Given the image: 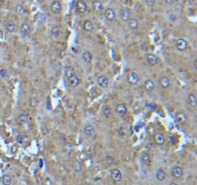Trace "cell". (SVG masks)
Wrapping results in <instances>:
<instances>
[{
    "label": "cell",
    "mask_w": 197,
    "mask_h": 185,
    "mask_svg": "<svg viewBox=\"0 0 197 185\" xmlns=\"http://www.w3.org/2000/svg\"><path fill=\"white\" fill-rule=\"evenodd\" d=\"M126 80H127V83H128L129 85H131V86H135V85H137L138 82H140V76H138V74L136 71H130L128 74H127Z\"/></svg>",
    "instance_id": "1"
},
{
    "label": "cell",
    "mask_w": 197,
    "mask_h": 185,
    "mask_svg": "<svg viewBox=\"0 0 197 185\" xmlns=\"http://www.w3.org/2000/svg\"><path fill=\"white\" fill-rule=\"evenodd\" d=\"M171 175L173 177H175L177 179L182 178L184 176V170L180 167V166H174L171 169Z\"/></svg>",
    "instance_id": "2"
},
{
    "label": "cell",
    "mask_w": 197,
    "mask_h": 185,
    "mask_svg": "<svg viewBox=\"0 0 197 185\" xmlns=\"http://www.w3.org/2000/svg\"><path fill=\"white\" fill-rule=\"evenodd\" d=\"M31 31H32V27H31V25L28 22H23L20 26V29H19V32H20V34L24 37L30 35Z\"/></svg>",
    "instance_id": "3"
},
{
    "label": "cell",
    "mask_w": 197,
    "mask_h": 185,
    "mask_svg": "<svg viewBox=\"0 0 197 185\" xmlns=\"http://www.w3.org/2000/svg\"><path fill=\"white\" fill-rule=\"evenodd\" d=\"M145 60H146V62H147V64L150 66H156V65H158V63H159V58L153 53L146 54Z\"/></svg>",
    "instance_id": "4"
},
{
    "label": "cell",
    "mask_w": 197,
    "mask_h": 185,
    "mask_svg": "<svg viewBox=\"0 0 197 185\" xmlns=\"http://www.w3.org/2000/svg\"><path fill=\"white\" fill-rule=\"evenodd\" d=\"M176 47L180 51H185L188 47V42L183 38H180L176 41Z\"/></svg>",
    "instance_id": "5"
},
{
    "label": "cell",
    "mask_w": 197,
    "mask_h": 185,
    "mask_svg": "<svg viewBox=\"0 0 197 185\" xmlns=\"http://www.w3.org/2000/svg\"><path fill=\"white\" fill-rule=\"evenodd\" d=\"M131 11L129 9H123L119 13V18L121 19L123 22H128L131 18Z\"/></svg>",
    "instance_id": "6"
},
{
    "label": "cell",
    "mask_w": 197,
    "mask_h": 185,
    "mask_svg": "<svg viewBox=\"0 0 197 185\" xmlns=\"http://www.w3.org/2000/svg\"><path fill=\"white\" fill-rule=\"evenodd\" d=\"M67 83H68V86L71 87V88L77 87L79 85V83H80V79H79L78 75H77L76 73H75V74H73L70 77H68V78H67Z\"/></svg>",
    "instance_id": "7"
},
{
    "label": "cell",
    "mask_w": 197,
    "mask_h": 185,
    "mask_svg": "<svg viewBox=\"0 0 197 185\" xmlns=\"http://www.w3.org/2000/svg\"><path fill=\"white\" fill-rule=\"evenodd\" d=\"M155 83L152 79H146L143 83V89L147 92H152L154 90H155Z\"/></svg>",
    "instance_id": "8"
},
{
    "label": "cell",
    "mask_w": 197,
    "mask_h": 185,
    "mask_svg": "<svg viewBox=\"0 0 197 185\" xmlns=\"http://www.w3.org/2000/svg\"><path fill=\"white\" fill-rule=\"evenodd\" d=\"M115 112L119 116L120 118L125 117V115L127 114V106L124 103H119L118 105L115 108Z\"/></svg>",
    "instance_id": "9"
},
{
    "label": "cell",
    "mask_w": 197,
    "mask_h": 185,
    "mask_svg": "<svg viewBox=\"0 0 197 185\" xmlns=\"http://www.w3.org/2000/svg\"><path fill=\"white\" fill-rule=\"evenodd\" d=\"M110 176H111V178L113 179L114 181H120L121 178H122V173H121V172L119 171L118 169L111 170Z\"/></svg>",
    "instance_id": "10"
},
{
    "label": "cell",
    "mask_w": 197,
    "mask_h": 185,
    "mask_svg": "<svg viewBox=\"0 0 197 185\" xmlns=\"http://www.w3.org/2000/svg\"><path fill=\"white\" fill-rule=\"evenodd\" d=\"M159 85L160 87L163 89H168L171 85L170 79H169L167 76H162L159 79Z\"/></svg>",
    "instance_id": "11"
},
{
    "label": "cell",
    "mask_w": 197,
    "mask_h": 185,
    "mask_svg": "<svg viewBox=\"0 0 197 185\" xmlns=\"http://www.w3.org/2000/svg\"><path fill=\"white\" fill-rule=\"evenodd\" d=\"M175 119L177 122L181 123V125H184V123H186L188 122V116L185 112H178V113H176Z\"/></svg>",
    "instance_id": "12"
},
{
    "label": "cell",
    "mask_w": 197,
    "mask_h": 185,
    "mask_svg": "<svg viewBox=\"0 0 197 185\" xmlns=\"http://www.w3.org/2000/svg\"><path fill=\"white\" fill-rule=\"evenodd\" d=\"M84 132L88 137H92V136H94L95 135L96 129L92 125H85V127H84Z\"/></svg>",
    "instance_id": "13"
},
{
    "label": "cell",
    "mask_w": 197,
    "mask_h": 185,
    "mask_svg": "<svg viewBox=\"0 0 197 185\" xmlns=\"http://www.w3.org/2000/svg\"><path fill=\"white\" fill-rule=\"evenodd\" d=\"M50 10H51L52 13H54V14H59L60 12L62 11V4H61V2L58 1V0L53 1L51 3V5H50Z\"/></svg>",
    "instance_id": "14"
},
{
    "label": "cell",
    "mask_w": 197,
    "mask_h": 185,
    "mask_svg": "<svg viewBox=\"0 0 197 185\" xmlns=\"http://www.w3.org/2000/svg\"><path fill=\"white\" fill-rule=\"evenodd\" d=\"M88 9V6H87V3L83 1V0H79L78 2H77L76 4V10L78 13L80 14H84L85 12L87 11Z\"/></svg>",
    "instance_id": "15"
},
{
    "label": "cell",
    "mask_w": 197,
    "mask_h": 185,
    "mask_svg": "<svg viewBox=\"0 0 197 185\" xmlns=\"http://www.w3.org/2000/svg\"><path fill=\"white\" fill-rule=\"evenodd\" d=\"M97 84H98V86L101 88H107L108 86H109V78L105 75L99 76L97 79Z\"/></svg>",
    "instance_id": "16"
},
{
    "label": "cell",
    "mask_w": 197,
    "mask_h": 185,
    "mask_svg": "<svg viewBox=\"0 0 197 185\" xmlns=\"http://www.w3.org/2000/svg\"><path fill=\"white\" fill-rule=\"evenodd\" d=\"M141 161L145 166H148L149 167L152 163V157L148 152H143L142 153V155H141Z\"/></svg>",
    "instance_id": "17"
},
{
    "label": "cell",
    "mask_w": 197,
    "mask_h": 185,
    "mask_svg": "<svg viewBox=\"0 0 197 185\" xmlns=\"http://www.w3.org/2000/svg\"><path fill=\"white\" fill-rule=\"evenodd\" d=\"M188 103L193 108L197 107V96L195 94H190L188 95Z\"/></svg>",
    "instance_id": "18"
},
{
    "label": "cell",
    "mask_w": 197,
    "mask_h": 185,
    "mask_svg": "<svg viewBox=\"0 0 197 185\" xmlns=\"http://www.w3.org/2000/svg\"><path fill=\"white\" fill-rule=\"evenodd\" d=\"M128 26L131 30H138V27H140V21H138V19L137 18H130V20L128 21Z\"/></svg>",
    "instance_id": "19"
},
{
    "label": "cell",
    "mask_w": 197,
    "mask_h": 185,
    "mask_svg": "<svg viewBox=\"0 0 197 185\" xmlns=\"http://www.w3.org/2000/svg\"><path fill=\"white\" fill-rule=\"evenodd\" d=\"M105 17L109 21L114 20L115 19V12L113 9H111V8H108V9L105 11Z\"/></svg>",
    "instance_id": "20"
},
{
    "label": "cell",
    "mask_w": 197,
    "mask_h": 185,
    "mask_svg": "<svg viewBox=\"0 0 197 185\" xmlns=\"http://www.w3.org/2000/svg\"><path fill=\"white\" fill-rule=\"evenodd\" d=\"M5 28L8 33H14L17 31V24L14 21H8L5 24Z\"/></svg>",
    "instance_id": "21"
},
{
    "label": "cell",
    "mask_w": 197,
    "mask_h": 185,
    "mask_svg": "<svg viewBox=\"0 0 197 185\" xmlns=\"http://www.w3.org/2000/svg\"><path fill=\"white\" fill-rule=\"evenodd\" d=\"M18 122H19V123H20V125H29L30 119H29L28 115H27V114L22 113V114L19 115Z\"/></svg>",
    "instance_id": "22"
},
{
    "label": "cell",
    "mask_w": 197,
    "mask_h": 185,
    "mask_svg": "<svg viewBox=\"0 0 197 185\" xmlns=\"http://www.w3.org/2000/svg\"><path fill=\"white\" fill-rule=\"evenodd\" d=\"M154 139H155L156 144L159 145V146L164 145V142H165V137L164 136V134H162V133H160V132L155 134V136H154Z\"/></svg>",
    "instance_id": "23"
},
{
    "label": "cell",
    "mask_w": 197,
    "mask_h": 185,
    "mask_svg": "<svg viewBox=\"0 0 197 185\" xmlns=\"http://www.w3.org/2000/svg\"><path fill=\"white\" fill-rule=\"evenodd\" d=\"M155 176H156V179L158 181H163L165 179V176H167V175H165V172L164 171L163 169H158L156 173H155Z\"/></svg>",
    "instance_id": "24"
},
{
    "label": "cell",
    "mask_w": 197,
    "mask_h": 185,
    "mask_svg": "<svg viewBox=\"0 0 197 185\" xmlns=\"http://www.w3.org/2000/svg\"><path fill=\"white\" fill-rule=\"evenodd\" d=\"M82 60L86 64H91L92 61V55L90 51H84L82 54Z\"/></svg>",
    "instance_id": "25"
},
{
    "label": "cell",
    "mask_w": 197,
    "mask_h": 185,
    "mask_svg": "<svg viewBox=\"0 0 197 185\" xmlns=\"http://www.w3.org/2000/svg\"><path fill=\"white\" fill-rule=\"evenodd\" d=\"M84 29L87 32H92L94 30V24L91 20H85L84 22Z\"/></svg>",
    "instance_id": "26"
},
{
    "label": "cell",
    "mask_w": 197,
    "mask_h": 185,
    "mask_svg": "<svg viewBox=\"0 0 197 185\" xmlns=\"http://www.w3.org/2000/svg\"><path fill=\"white\" fill-rule=\"evenodd\" d=\"M92 9H93L95 12H101L103 10V5L101 1H99V0H94L93 2H92Z\"/></svg>",
    "instance_id": "27"
},
{
    "label": "cell",
    "mask_w": 197,
    "mask_h": 185,
    "mask_svg": "<svg viewBox=\"0 0 197 185\" xmlns=\"http://www.w3.org/2000/svg\"><path fill=\"white\" fill-rule=\"evenodd\" d=\"M102 114L106 119H109L112 117V115H113V110H112V108L109 106H104L102 109Z\"/></svg>",
    "instance_id": "28"
},
{
    "label": "cell",
    "mask_w": 197,
    "mask_h": 185,
    "mask_svg": "<svg viewBox=\"0 0 197 185\" xmlns=\"http://www.w3.org/2000/svg\"><path fill=\"white\" fill-rule=\"evenodd\" d=\"M73 74H75V71L72 66H67V67H64V75L67 78L70 77Z\"/></svg>",
    "instance_id": "29"
},
{
    "label": "cell",
    "mask_w": 197,
    "mask_h": 185,
    "mask_svg": "<svg viewBox=\"0 0 197 185\" xmlns=\"http://www.w3.org/2000/svg\"><path fill=\"white\" fill-rule=\"evenodd\" d=\"M17 142L18 143V144H20V145L26 146V144L28 143V138H27L25 135H23V134H17Z\"/></svg>",
    "instance_id": "30"
},
{
    "label": "cell",
    "mask_w": 197,
    "mask_h": 185,
    "mask_svg": "<svg viewBox=\"0 0 197 185\" xmlns=\"http://www.w3.org/2000/svg\"><path fill=\"white\" fill-rule=\"evenodd\" d=\"M51 34L54 38H59L61 35V29L59 26H53L51 29Z\"/></svg>",
    "instance_id": "31"
},
{
    "label": "cell",
    "mask_w": 197,
    "mask_h": 185,
    "mask_svg": "<svg viewBox=\"0 0 197 185\" xmlns=\"http://www.w3.org/2000/svg\"><path fill=\"white\" fill-rule=\"evenodd\" d=\"M12 176L10 175H5L2 177V183L3 185H11L12 184Z\"/></svg>",
    "instance_id": "32"
},
{
    "label": "cell",
    "mask_w": 197,
    "mask_h": 185,
    "mask_svg": "<svg viewBox=\"0 0 197 185\" xmlns=\"http://www.w3.org/2000/svg\"><path fill=\"white\" fill-rule=\"evenodd\" d=\"M72 168H73V170H74L75 172L79 173V172L82 171L83 166H82V163H81L80 161H75L74 163H73V165H72Z\"/></svg>",
    "instance_id": "33"
},
{
    "label": "cell",
    "mask_w": 197,
    "mask_h": 185,
    "mask_svg": "<svg viewBox=\"0 0 197 185\" xmlns=\"http://www.w3.org/2000/svg\"><path fill=\"white\" fill-rule=\"evenodd\" d=\"M105 162L108 166H112L114 164V157L113 155H110V154H108L105 157Z\"/></svg>",
    "instance_id": "34"
},
{
    "label": "cell",
    "mask_w": 197,
    "mask_h": 185,
    "mask_svg": "<svg viewBox=\"0 0 197 185\" xmlns=\"http://www.w3.org/2000/svg\"><path fill=\"white\" fill-rule=\"evenodd\" d=\"M15 11H17V13L19 14V15H24L26 13L25 7L23 6L22 4H18V5L15 7Z\"/></svg>",
    "instance_id": "35"
},
{
    "label": "cell",
    "mask_w": 197,
    "mask_h": 185,
    "mask_svg": "<svg viewBox=\"0 0 197 185\" xmlns=\"http://www.w3.org/2000/svg\"><path fill=\"white\" fill-rule=\"evenodd\" d=\"M29 104L31 107H36L38 104V99L37 98H35V96H33V98H30V101H29Z\"/></svg>",
    "instance_id": "36"
},
{
    "label": "cell",
    "mask_w": 197,
    "mask_h": 185,
    "mask_svg": "<svg viewBox=\"0 0 197 185\" xmlns=\"http://www.w3.org/2000/svg\"><path fill=\"white\" fill-rule=\"evenodd\" d=\"M8 75V71L6 68H1L0 69V77H2V78H5Z\"/></svg>",
    "instance_id": "37"
},
{
    "label": "cell",
    "mask_w": 197,
    "mask_h": 185,
    "mask_svg": "<svg viewBox=\"0 0 197 185\" xmlns=\"http://www.w3.org/2000/svg\"><path fill=\"white\" fill-rule=\"evenodd\" d=\"M155 3H156V0H145V4L148 7L154 6V5H155Z\"/></svg>",
    "instance_id": "38"
},
{
    "label": "cell",
    "mask_w": 197,
    "mask_h": 185,
    "mask_svg": "<svg viewBox=\"0 0 197 185\" xmlns=\"http://www.w3.org/2000/svg\"><path fill=\"white\" fill-rule=\"evenodd\" d=\"M164 1L167 5H172V4H174L176 2V0H164Z\"/></svg>",
    "instance_id": "39"
},
{
    "label": "cell",
    "mask_w": 197,
    "mask_h": 185,
    "mask_svg": "<svg viewBox=\"0 0 197 185\" xmlns=\"http://www.w3.org/2000/svg\"><path fill=\"white\" fill-rule=\"evenodd\" d=\"M169 18H170V20H175L176 19V17L174 15H170V17H169Z\"/></svg>",
    "instance_id": "40"
},
{
    "label": "cell",
    "mask_w": 197,
    "mask_h": 185,
    "mask_svg": "<svg viewBox=\"0 0 197 185\" xmlns=\"http://www.w3.org/2000/svg\"><path fill=\"white\" fill-rule=\"evenodd\" d=\"M193 68L196 71V69H197V60H194V62H193Z\"/></svg>",
    "instance_id": "41"
},
{
    "label": "cell",
    "mask_w": 197,
    "mask_h": 185,
    "mask_svg": "<svg viewBox=\"0 0 197 185\" xmlns=\"http://www.w3.org/2000/svg\"><path fill=\"white\" fill-rule=\"evenodd\" d=\"M169 185H178V184H177V183H175V182H171V183L169 184Z\"/></svg>",
    "instance_id": "42"
},
{
    "label": "cell",
    "mask_w": 197,
    "mask_h": 185,
    "mask_svg": "<svg viewBox=\"0 0 197 185\" xmlns=\"http://www.w3.org/2000/svg\"><path fill=\"white\" fill-rule=\"evenodd\" d=\"M0 20H1V15H0Z\"/></svg>",
    "instance_id": "43"
},
{
    "label": "cell",
    "mask_w": 197,
    "mask_h": 185,
    "mask_svg": "<svg viewBox=\"0 0 197 185\" xmlns=\"http://www.w3.org/2000/svg\"><path fill=\"white\" fill-rule=\"evenodd\" d=\"M190 1H195V0H190Z\"/></svg>",
    "instance_id": "44"
},
{
    "label": "cell",
    "mask_w": 197,
    "mask_h": 185,
    "mask_svg": "<svg viewBox=\"0 0 197 185\" xmlns=\"http://www.w3.org/2000/svg\"><path fill=\"white\" fill-rule=\"evenodd\" d=\"M88 185H92V184H88Z\"/></svg>",
    "instance_id": "45"
}]
</instances>
